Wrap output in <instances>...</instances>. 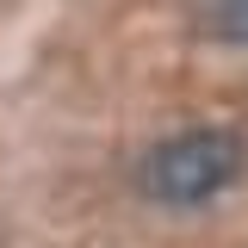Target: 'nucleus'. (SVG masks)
Listing matches in <instances>:
<instances>
[{
    "label": "nucleus",
    "mask_w": 248,
    "mask_h": 248,
    "mask_svg": "<svg viewBox=\"0 0 248 248\" xmlns=\"http://www.w3.org/2000/svg\"><path fill=\"white\" fill-rule=\"evenodd\" d=\"M248 168V137L242 130H230V124H199V130H180V137H168V143H155L143 155V192H149L155 205H168V211H199V205H211L217 192H230V186L242 180Z\"/></svg>",
    "instance_id": "obj_1"
},
{
    "label": "nucleus",
    "mask_w": 248,
    "mask_h": 248,
    "mask_svg": "<svg viewBox=\"0 0 248 248\" xmlns=\"http://www.w3.org/2000/svg\"><path fill=\"white\" fill-rule=\"evenodd\" d=\"M199 19L223 44H248V0H199Z\"/></svg>",
    "instance_id": "obj_2"
}]
</instances>
